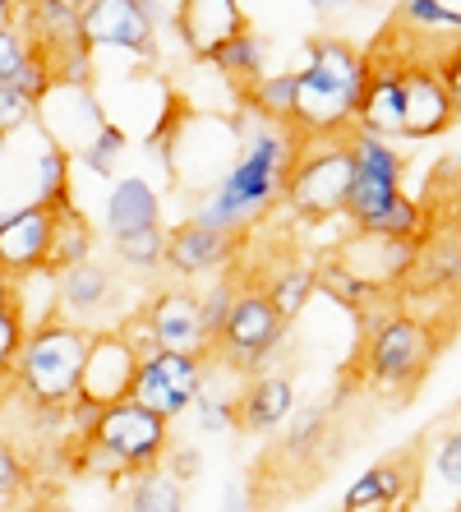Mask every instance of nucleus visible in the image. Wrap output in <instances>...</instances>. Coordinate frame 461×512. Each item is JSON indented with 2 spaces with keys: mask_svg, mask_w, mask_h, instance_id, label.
<instances>
[{
  "mask_svg": "<svg viewBox=\"0 0 461 512\" xmlns=\"http://www.w3.org/2000/svg\"><path fill=\"white\" fill-rule=\"evenodd\" d=\"M37 120V107L28 102L24 93H14L10 84H0V139L14 130H24V125H33Z\"/></svg>",
  "mask_w": 461,
  "mask_h": 512,
  "instance_id": "39",
  "label": "nucleus"
},
{
  "mask_svg": "<svg viewBox=\"0 0 461 512\" xmlns=\"http://www.w3.org/2000/svg\"><path fill=\"white\" fill-rule=\"evenodd\" d=\"M203 374H208V356H199V351H143L130 397L148 406L153 416L180 420L199 397Z\"/></svg>",
  "mask_w": 461,
  "mask_h": 512,
  "instance_id": "9",
  "label": "nucleus"
},
{
  "mask_svg": "<svg viewBox=\"0 0 461 512\" xmlns=\"http://www.w3.org/2000/svg\"><path fill=\"white\" fill-rule=\"evenodd\" d=\"M305 5L319 14H346V10H360L365 0H305Z\"/></svg>",
  "mask_w": 461,
  "mask_h": 512,
  "instance_id": "43",
  "label": "nucleus"
},
{
  "mask_svg": "<svg viewBox=\"0 0 461 512\" xmlns=\"http://www.w3.org/2000/svg\"><path fill=\"white\" fill-rule=\"evenodd\" d=\"M28 512H51V508H42V503H33V508H28Z\"/></svg>",
  "mask_w": 461,
  "mask_h": 512,
  "instance_id": "45",
  "label": "nucleus"
},
{
  "mask_svg": "<svg viewBox=\"0 0 461 512\" xmlns=\"http://www.w3.org/2000/svg\"><path fill=\"white\" fill-rule=\"evenodd\" d=\"M83 259H97V227L83 213L56 217V240H51L47 268L56 273V268H70V263H83Z\"/></svg>",
  "mask_w": 461,
  "mask_h": 512,
  "instance_id": "33",
  "label": "nucleus"
},
{
  "mask_svg": "<svg viewBox=\"0 0 461 512\" xmlns=\"http://www.w3.org/2000/svg\"><path fill=\"white\" fill-rule=\"evenodd\" d=\"M125 153H130V134L120 130L116 120H102V125L93 130V139L74 153V167H83L88 176H97V180H116Z\"/></svg>",
  "mask_w": 461,
  "mask_h": 512,
  "instance_id": "29",
  "label": "nucleus"
},
{
  "mask_svg": "<svg viewBox=\"0 0 461 512\" xmlns=\"http://www.w3.org/2000/svg\"><path fill=\"white\" fill-rule=\"evenodd\" d=\"M351 176H355V162H351L346 134H305L296 162H291V176H286L282 203L300 222L323 227V222L346 213Z\"/></svg>",
  "mask_w": 461,
  "mask_h": 512,
  "instance_id": "5",
  "label": "nucleus"
},
{
  "mask_svg": "<svg viewBox=\"0 0 461 512\" xmlns=\"http://www.w3.org/2000/svg\"><path fill=\"white\" fill-rule=\"evenodd\" d=\"M365 342L355 360V383L374 393H411L438 356V328L411 310L360 314Z\"/></svg>",
  "mask_w": 461,
  "mask_h": 512,
  "instance_id": "3",
  "label": "nucleus"
},
{
  "mask_svg": "<svg viewBox=\"0 0 461 512\" xmlns=\"http://www.w3.org/2000/svg\"><path fill=\"white\" fill-rule=\"evenodd\" d=\"M0 296H10V277L0 273Z\"/></svg>",
  "mask_w": 461,
  "mask_h": 512,
  "instance_id": "44",
  "label": "nucleus"
},
{
  "mask_svg": "<svg viewBox=\"0 0 461 512\" xmlns=\"http://www.w3.org/2000/svg\"><path fill=\"white\" fill-rule=\"evenodd\" d=\"M217 512H249L245 480H226V485H222V499H217Z\"/></svg>",
  "mask_w": 461,
  "mask_h": 512,
  "instance_id": "42",
  "label": "nucleus"
},
{
  "mask_svg": "<svg viewBox=\"0 0 461 512\" xmlns=\"http://www.w3.org/2000/svg\"><path fill=\"white\" fill-rule=\"evenodd\" d=\"M125 512H185V485L166 466L134 471L125 489Z\"/></svg>",
  "mask_w": 461,
  "mask_h": 512,
  "instance_id": "28",
  "label": "nucleus"
},
{
  "mask_svg": "<svg viewBox=\"0 0 461 512\" xmlns=\"http://www.w3.org/2000/svg\"><path fill=\"white\" fill-rule=\"evenodd\" d=\"M434 480L443 489H452V494L461 489V434H457V425H448V434L434 443Z\"/></svg>",
  "mask_w": 461,
  "mask_h": 512,
  "instance_id": "37",
  "label": "nucleus"
},
{
  "mask_svg": "<svg viewBox=\"0 0 461 512\" xmlns=\"http://www.w3.org/2000/svg\"><path fill=\"white\" fill-rule=\"evenodd\" d=\"M420 494V457L392 453L383 462L365 466L360 476L346 485L342 512H411Z\"/></svg>",
  "mask_w": 461,
  "mask_h": 512,
  "instance_id": "16",
  "label": "nucleus"
},
{
  "mask_svg": "<svg viewBox=\"0 0 461 512\" xmlns=\"http://www.w3.org/2000/svg\"><path fill=\"white\" fill-rule=\"evenodd\" d=\"M397 28L411 37H448L457 42L461 33V5L457 0H397Z\"/></svg>",
  "mask_w": 461,
  "mask_h": 512,
  "instance_id": "27",
  "label": "nucleus"
},
{
  "mask_svg": "<svg viewBox=\"0 0 461 512\" xmlns=\"http://www.w3.org/2000/svg\"><path fill=\"white\" fill-rule=\"evenodd\" d=\"M402 65L406 51L383 47L379 56H365V88L355 102L351 130L379 134V139H402Z\"/></svg>",
  "mask_w": 461,
  "mask_h": 512,
  "instance_id": "15",
  "label": "nucleus"
},
{
  "mask_svg": "<svg viewBox=\"0 0 461 512\" xmlns=\"http://www.w3.org/2000/svg\"><path fill=\"white\" fill-rule=\"evenodd\" d=\"M286 333H291V323L272 310L259 286H240V296H236V305H231V314H226L222 333L208 346V360H222L226 374L249 379V374H263L272 360L282 356Z\"/></svg>",
  "mask_w": 461,
  "mask_h": 512,
  "instance_id": "6",
  "label": "nucleus"
},
{
  "mask_svg": "<svg viewBox=\"0 0 461 512\" xmlns=\"http://www.w3.org/2000/svg\"><path fill=\"white\" fill-rule=\"evenodd\" d=\"M162 466L180 480V485H190V480H199V471H203V453L199 448H166Z\"/></svg>",
  "mask_w": 461,
  "mask_h": 512,
  "instance_id": "41",
  "label": "nucleus"
},
{
  "mask_svg": "<svg viewBox=\"0 0 461 512\" xmlns=\"http://www.w3.org/2000/svg\"><path fill=\"white\" fill-rule=\"evenodd\" d=\"M259 291L268 296V305L282 314L286 323H296L300 314L309 310V300H314V263H286V268H277V277H272L268 286H259Z\"/></svg>",
  "mask_w": 461,
  "mask_h": 512,
  "instance_id": "30",
  "label": "nucleus"
},
{
  "mask_svg": "<svg viewBox=\"0 0 461 512\" xmlns=\"http://www.w3.org/2000/svg\"><path fill=\"white\" fill-rule=\"evenodd\" d=\"M88 443H97L125 476L153 471V466H162L166 448H171V420L153 416L148 406L125 397V402H111L97 411V425L88 434Z\"/></svg>",
  "mask_w": 461,
  "mask_h": 512,
  "instance_id": "8",
  "label": "nucleus"
},
{
  "mask_svg": "<svg viewBox=\"0 0 461 512\" xmlns=\"http://www.w3.org/2000/svg\"><path fill=\"white\" fill-rule=\"evenodd\" d=\"M33 199L42 208H51L56 217H70V213H83L79 203H74V157L56 143H47L42 153H37V167H33Z\"/></svg>",
  "mask_w": 461,
  "mask_h": 512,
  "instance_id": "25",
  "label": "nucleus"
},
{
  "mask_svg": "<svg viewBox=\"0 0 461 512\" xmlns=\"http://www.w3.org/2000/svg\"><path fill=\"white\" fill-rule=\"evenodd\" d=\"M268 56H272V42L259 33L254 24H245L240 33H231L226 42H217L208 56H203V65H213L217 74H222L226 84L240 93H249V88L259 84L263 74H268Z\"/></svg>",
  "mask_w": 461,
  "mask_h": 512,
  "instance_id": "24",
  "label": "nucleus"
},
{
  "mask_svg": "<svg viewBox=\"0 0 461 512\" xmlns=\"http://www.w3.org/2000/svg\"><path fill=\"white\" fill-rule=\"evenodd\" d=\"M111 250H116V268H125L134 277H157L162 273L166 227H143V231H130V236H116Z\"/></svg>",
  "mask_w": 461,
  "mask_h": 512,
  "instance_id": "32",
  "label": "nucleus"
},
{
  "mask_svg": "<svg viewBox=\"0 0 461 512\" xmlns=\"http://www.w3.org/2000/svg\"><path fill=\"white\" fill-rule=\"evenodd\" d=\"M51 240H56V213L51 208H42L37 199L19 203V208H5L0 213V273L10 282L28 273H42L51 263Z\"/></svg>",
  "mask_w": 461,
  "mask_h": 512,
  "instance_id": "14",
  "label": "nucleus"
},
{
  "mask_svg": "<svg viewBox=\"0 0 461 512\" xmlns=\"http://www.w3.org/2000/svg\"><path fill=\"white\" fill-rule=\"evenodd\" d=\"M296 379L291 374H277V370H263V374H249L240 379V393H236V429L245 434H277L286 425V416L296 411Z\"/></svg>",
  "mask_w": 461,
  "mask_h": 512,
  "instance_id": "20",
  "label": "nucleus"
},
{
  "mask_svg": "<svg viewBox=\"0 0 461 512\" xmlns=\"http://www.w3.org/2000/svg\"><path fill=\"white\" fill-rule=\"evenodd\" d=\"M240 102L254 107L263 120L291 125V116H296V70H268L249 93H240Z\"/></svg>",
  "mask_w": 461,
  "mask_h": 512,
  "instance_id": "31",
  "label": "nucleus"
},
{
  "mask_svg": "<svg viewBox=\"0 0 461 512\" xmlns=\"http://www.w3.org/2000/svg\"><path fill=\"white\" fill-rule=\"evenodd\" d=\"M332 254H337L360 282L374 286L383 296V291H402L406 286V277H411V268H415V254H420V240H392V236L351 231Z\"/></svg>",
  "mask_w": 461,
  "mask_h": 512,
  "instance_id": "17",
  "label": "nucleus"
},
{
  "mask_svg": "<svg viewBox=\"0 0 461 512\" xmlns=\"http://www.w3.org/2000/svg\"><path fill=\"white\" fill-rule=\"evenodd\" d=\"M107 120V111L97 107L93 88H60L51 84V93L37 102V125L47 134V143L65 148V153H79L83 143L93 139V130Z\"/></svg>",
  "mask_w": 461,
  "mask_h": 512,
  "instance_id": "19",
  "label": "nucleus"
},
{
  "mask_svg": "<svg viewBox=\"0 0 461 512\" xmlns=\"http://www.w3.org/2000/svg\"><path fill=\"white\" fill-rule=\"evenodd\" d=\"M24 489H28V462H24V453L0 434V503L14 499V494H24Z\"/></svg>",
  "mask_w": 461,
  "mask_h": 512,
  "instance_id": "38",
  "label": "nucleus"
},
{
  "mask_svg": "<svg viewBox=\"0 0 461 512\" xmlns=\"http://www.w3.org/2000/svg\"><path fill=\"white\" fill-rule=\"evenodd\" d=\"M143 227H162V194L148 176H116L97 213V236L116 240Z\"/></svg>",
  "mask_w": 461,
  "mask_h": 512,
  "instance_id": "22",
  "label": "nucleus"
},
{
  "mask_svg": "<svg viewBox=\"0 0 461 512\" xmlns=\"http://www.w3.org/2000/svg\"><path fill=\"white\" fill-rule=\"evenodd\" d=\"M56 314L60 319L79 323V328H102V319L111 314L120 296V277L116 268L97 259L70 263V268H56Z\"/></svg>",
  "mask_w": 461,
  "mask_h": 512,
  "instance_id": "18",
  "label": "nucleus"
},
{
  "mask_svg": "<svg viewBox=\"0 0 461 512\" xmlns=\"http://www.w3.org/2000/svg\"><path fill=\"white\" fill-rule=\"evenodd\" d=\"M314 296H328L332 305H342L346 314H355V319H360V314H369V305H374V296H379V291L360 282V277H355L351 268L337 259V254H323V259L314 263Z\"/></svg>",
  "mask_w": 461,
  "mask_h": 512,
  "instance_id": "26",
  "label": "nucleus"
},
{
  "mask_svg": "<svg viewBox=\"0 0 461 512\" xmlns=\"http://www.w3.org/2000/svg\"><path fill=\"white\" fill-rule=\"evenodd\" d=\"M24 333H28V323L19 314V305H14V296H0V383L10 379L14 356L24 346Z\"/></svg>",
  "mask_w": 461,
  "mask_h": 512,
  "instance_id": "36",
  "label": "nucleus"
},
{
  "mask_svg": "<svg viewBox=\"0 0 461 512\" xmlns=\"http://www.w3.org/2000/svg\"><path fill=\"white\" fill-rule=\"evenodd\" d=\"M365 88V51L346 37H309L296 65V134H346Z\"/></svg>",
  "mask_w": 461,
  "mask_h": 512,
  "instance_id": "2",
  "label": "nucleus"
},
{
  "mask_svg": "<svg viewBox=\"0 0 461 512\" xmlns=\"http://www.w3.org/2000/svg\"><path fill=\"white\" fill-rule=\"evenodd\" d=\"M190 416L203 434H231V429H236V397L217 393L213 383H208V374H203V388L190 402Z\"/></svg>",
  "mask_w": 461,
  "mask_h": 512,
  "instance_id": "35",
  "label": "nucleus"
},
{
  "mask_svg": "<svg viewBox=\"0 0 461 512\" xmlns=\"http://www.w3.org/2000/svg\"><path fill=\"white\" fill-rule=\"evenodd\" d=\"M130 328L148 333V337H134L139 356L143 351H199V356H208V337H203V323H199V296L185 282L153 291L139 305V319Z\"/></svg>",
  "mask_w": 461,
  "mask_h": 512,
  "instance_id": "10",
  "label": "nucleus"
},
{
  "mask_svg": "<svg viewBox=\"0 0 461 512\" xmlns=\"http://www.w3.org/2000/svg\"><path fill=\"white\" fill-rule=\"evenodd\" d=\"M457 51L443 60H415L406 56L402 65V139L429 143L457 130Z\"/></svg>",
  "mask_w": 461,
  "mask_h": 512,
  "instance_id": "7",
  "label": "nucleus"
},
{
  "mask_svg": "<svg viewBox=\"0 0 461 512\" xmlns=\"http://www.w3.org/2000/svg\"><path fill=\"white\" fill-rule=\"evenodd\" d=\"M443 512H461V508H457V503H452V508H443Z\"/></svg>",
  "mask_w": 461,
  "mask_h": 512,
  "instance_id": "46",
  "label": "nucleus"
},
{
  "mask_svg": "<svg viewBox=\"0 0 461 512\" xmlns=\"http://www.w3.org/2000/svg\"><path fill=\"white\" fill-rule=\"evenodd\" d=\"M24 51H28V37L19 33L10 19H0V84L14 74V65L24 60Z\"/></svg>",
  "mask_w": 461,
  "mask_h": 512,
  "instance_id": "40",
  "label": "nucleus"
},
{
  "mask_svg": "<svg viewBox=\"0 0 461 512\" xmlns=\"http://www.w3.org/2000/svg\"><path fill=\"white\" fill-rule=\"evenodd\" d=\"M88 333L93 328H79V323L60 319V314L28 328L10 370V383L24 393L28 406L60 411V406H70L79 397V370H83V351H88Z\"/></svg>",
  "mask_w": 461,
  "mask_h": 512,
  "instance_id": "4",
  "label": "nucleus"
},
{
  "mask_svg": "<svg viewBox=\"0 0 461 512\" xmlns=\"http://www.w3.org/2000/svg\"><path fill=\"white\" fill-rule=\"evenodd\" d=\"M231 125L240 134L236 157L208 190L194 194L190 222L226 231V236H245L249 227L268 222L272 208L282 203L286 176H291V162H296L305 134H296L291 125H277V120H263L245 102L231 111Z\"/></svg>",
  "mask_w": 461,
  "mask_h": 512,
  "instance_id": "1",
  "label": "nucleus"
},
{
  "mask_svg": "<svg viewBox=\"0 0 461 512\" xmlns=\"http://www.w3.org/2000/svg\"><path fill=\"white\" fill-rule=\"evenodd\" d=\"M199 296V323H203V337H208V346H213V337L222 333V323H226V314H231V305H236V296H240V282L231 273H222V277H213V282L203 286V291H194Z\"/></svg>",
  "mask_w": 461,
  "mask_h": 512,
  "instance_id": "34",
  "label": "nucleus"
},
{
  "mask_svg": "<svg viewBox=\"0 0 461 512\" xmlns=\"http://www.w3.org/2000/svg\"><path fill=\"white\" fill-rule=\"evenodd\" d=\"M249 24V14L240 10V0H180L171 10V28H176L185 56L203 60L217 42H226L231 33Z\"/></svg>",
  "mask_w": 461,
  "mask_h": 512,
  "instance_id": "21",
  "label": "nucleus"
},
{
  "mask_svg": "<svg viewBox=\"0 0 461 512\" xmlns=\"http://www.w3.org/2000/svg\"><path fill=\"white\" fill-rule=\"evenodd\" d=\"M240 254V236L226 231L199 227V222H176L166 227V250H162V273H171L176 282H203V277H222L231 273V263Z\"/></svg>",
  "mask_w": 461,
  "mask_h": 512,
  "instance_id": "13",
  "label": "nucleus"
},
{
  "mask_svg": "<svg viewBox=\"0 0 461 512\" xmlns=\"http://www.w3.org/2000/svg\"><path fill=\"white\" fill-rule=\"evenodd\" d=\"M79 37L93 47V56H157V24L139 10V0H83L79 5Z\"/></svg>",
  "mask_w": 461,
  "mask_h": 512,
  "instance_id": "11",
  "label": "nucleus"
},
{
  "mask_svg": "<svg viewBox=\"0 0 461 512\" xmlns=\"http://www.w3.org/2000/svg\"><path fill=\"white\" fill-rule=\"evenodd\" d=\"M355 393V379H342L332 393H323L319 402H309V406H300L296 402V411L286 416V434H282V457L286 462H309V457L319 453L323 443H328V425H332V416L342 411V402Z\"/></svg>",
  "mask_w": 461,
  "mask_h": 512,
  "instance_id": "23",
  "label": "nucleus"
},
{
  "mask_svg": "<svg viewBox=\"0 0 461 512\" xmlns=\"http://www.w3.org/2000/svg\"><path fill=\"white\" fill-rule=\"evenodd\" d=\"M134 370H139V346L125 333V323L120 328H93L88 333V351H83V370H79V397L93 406L125 402Z\"/></svg>",
  "mask_w": 461,
  "mask_h": 512,
  "instance_id": "12",
  "label": "nucleus"
}]
</instances>
